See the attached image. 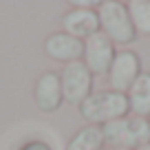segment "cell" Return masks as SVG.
<instances>
[{
	"mask_svg": "<svg viewBox=\"0 0 150 150\" xmlns=\"http://www.w3.org/2000/svg\"><path fill=\"white\" fill-rule=\"evenodd\" d=\"M128 104L137 117H150V73H141L128 91Z\"/></svg>",
	"mask_w": 150,
	"mask_h": 150,
	"instance_id": "10",
	"label": "cell"
},
{
	"mask_svg": "<svg viewBox=\"0 0 150 150\" xmlns=\"http://www.w3.org/2000/svg\"><path fill=\"white\" fill-rule=\"evenodd\" d=\"M126 7L135 31L150 35V0H130Z\"/></svg>",
	"mask_w": 150,
	"mask_h": 150,
	"instance_id": "12",
	"label": "cell"
},
{
	"mask_svg": "<svg viewBox=\"0 0 150 150\" xmlns=\"http://www.w3.org/2000/svg\"><path fill=\"white\" fill-rule=\"evenodd\" d=\"M110 91L126 95L130 91V86L135 84V80L141 75V60L135 51L126 49V51L115 53V60L110 66Z\"/></svg>",
	"mask_w": 150,
	"mask_h": 150,
	"instance_id": "6",
	"label": "cell"
},
{
	"mask_svg": "<svg viewBox=\"0 0 150 150\" xmlns=\"http://www.w3.org/2000/svg\"><path fill=\"white\" fill-rule=\"evenodd\" d=\"M20 150H53V148L47 144V141H42V139H33V141H27Z\"/></svg>",
	"mask_w": 150,
	"mask_h": 150,
	"instance_id": "13",
	"label": "cell"
},
{
	"mask_svg": "<svg viewBox=\"0 0 150 150\" xmlns=\"http://www.w3.org/2000/svg\"><path fill=\"white\" fill-rule=\"evenodd\" d=\"M44 51L53 60L71 64V62H80L84 57V42L73 38V35H69L66 31H57V33H51L47 38Z\"/></svg>",
	"mask_w": 150,
	"mask_h": 150,
	"instance_id": "7",
	"label": "cell"
},
{
	"mask_svg": "<svg viewBox=\"0 0 150 150\" xmlns=\"http://www.w3.org/2000/svg\"><path fill=\"white\" fill-rule=\"evenodd\" d=\"M62 95L71 104H82L93 95V73L86 69L84 62H71L64 66L60 75Z\"/></svg>",
	"mask_w": 150,
	"mask_h": 150,
	"instance_id": "4",
	"label": "cell"
},
{
	"mask_svg": "<svg viewBox=\"0 0 150 150\" xmlns=\"http://www.w3.org/2000/svg\"><path fill=\"white\" fill-rule=\"evenodd\" d=\"M130 110L128 104V95L117 93V91H99L93 93L88 99L80 104V112L86 122H91V126H104L108 122L126 117V112Z\"/></svg>",
	"mask_w": 150,
	"mask_h": 150,
	"instance_id": "2",
	"label": "cell"
},
{
	"mask_svg": "<svg viewBox=\"0 0 150 150\" xmlns=\"http://www.w3.org/2000/svg\"><path fill=\"white\" fill-rule=\"evenodd\" d=\"M148 122H150V119H148Z\"/></svg>",
	"mask_w": 150,
	"mask_h": 150,
	"instance_id": "16",
	"label": "cell"
},
{
	"mask_svg": "<svg viewBox=\"0 0 150 150\" xmlns=\"http://www.w3.org/2000/svg\"><path fill=\"white\" fill-rule=\"evenodd\" d=\"M139 150H150V144H146V146H141Z\"/></svg>",
	"mask_w": 150,
	"mask_h": 150,
	"instance_id": "15",
	"label": "cell"
},
{
	"mask_svg": "<svg viewBox=\"0 0 150 150\" xmlns=\"http://www.w3.org/2000/svg\"><path fill=\"white\" fill-rule=\"evenodd\" d=\"M99 128L104 135V144L112 148L139 150L141 146L150 144V122L146 117H122Z\"/></svg>",
	"mask_w": 150,
	"mask_h": 150,
	"instance_id": "1",
	"label": "cell"
},
{
	"mask_svg": "<svg viewBox=\"0 0 150 150\" xmlns=\"http://www.w3.org/2000/svg\"><path fill=\"white\" fill-rule=\"evenodd\" d=\"M62 29H66V33L77 40H86L93 33L102 31L99 29V16L97 11L86 9V7H75V9L66 11L62 16Z\"/></svg>",
	"mask_w": 150,
	"mask_h": 150,
	"instance_id": "8",
	"label": "cell"
},
{
	"mask_svg": "<svg viewBox=\"0 0 150 150\" xmlns=\"http://www.w3.org/2000/svg\"><path fill=\"white\" fill-rule=\"evenodd\" d=\"M104 135L99 126H86L73 135V139L66 144V150H102Z\"/></svg>",
	"mask_w": 150,
	"mask_h": 150,
	"instance_id": "11",
	"label": "cell"
},
{
	"mask_svg": "<svg viewBox=\"0 0 150 150\" xmlns=\"http://www.w3.org/2000/svg\"><path fill=\"white\" fill-rule=\"evenodd\" d=\"M64 102V95H62V82L60 75L53 73V71H47L38 77L35 84V104L40 110L44 112H55L57 108Z\"/></svg>",
	"mask_w": 150,
	"mask_h": 150,
	"instance_id": "9",
	"label": "cell"
},
{
	"mask_svg": "<svg viewBox=\"0 0 150 150\" xmlns=\"http://www.w3.org/2000/svg\"><path fill=\"white\" fill-rule=\"evenodd\" d=\"M115 60V44L104 31L84 40V64L93 75H108Z\"/></svg>",
	"mask_w": 150,
	"mask_h": 150,
	"instance_id": "5",
	"label": "cell"
},
{
	"mask_svg": "<svg viewBox=\"0 0 150 150\" xmlns=\"http://www.w3.org/2000/svg\"><path fill=\"white\" fill-rule=\"evenodd\" d=\"M99 29L112 40V44H130L137 38V31L130 22L128 7L119 0H106L97 9Z\"/></svg>",
	"mask_w": 150,
	"mask_h": 150,
	"instance_id": "3",
	"label": "cell"
},
{
	"mask_svg": "<svg viewBox=\"0 0 150 150\" xmlns=\"http://www.w3.org/2000/svg\"><path fill=\"white\" fill-rule=\"evenodd\" d=\"M102 150H126V148H112V146H106V148H102Z\"/></svg>",
	"mask_w": 150,
	"mask_h": 150,
	"instance_id": "14",
	"label": "cell"
}]
</instances>
